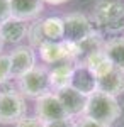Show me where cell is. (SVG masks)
I'll list each match as a JSON object with an SVG mask.
<instances>
[{"label": "cell", "instance_id": "6da1fadb", "mask_svg": "<svg viewBox=\"0 0 124 127\" xmlns=\"http://www.w3.org/2000/svg\"><path fill=\"white\" fill-rule=\"evenodd\" d=\"M85 115L95 119L105 126H111L121 115V105L117 102V97H112L104 92H94L87 100Z\"/></svg>", "mask_w": 124, "mask_h": 127}, {"label": "cell", "instance_id": "7a4b0ae2", "mask_svg": "<svg viewBox=\"0 0 124 127\" xmlns=\"http://www.w3.org/2000/svg\"><path fill=\"white\" fill-rule=\"evenodd\" d=\"M63 39H65L63 17L36 19L29 24L27 41H29V46H32V48H39L46 41H63Z\"/></svg>", "mask_w": 124, "mask_h": 127}, {"label": "cell", "instance_id": "3957f363", "mask_svg": "<svg viewBox=\"0 0 124 127\" xmlns=\"http://www.w3.org/2000/svg\"><path fill=\"white\" fill-rule=\"evenodd\" d=\"M94 22L109 32L124 29V0H99L94 9Z\"/></svg>", "mask_w": 124, "mask_h": 127}, {"label": "cell", "instance_id": "277c9868", "mask_svg": "<svg viewBox=\"0 0 124 127\" xmlns=\"http://www.w3.org/2000/svg\"><path fill=\"white\" fill-rule=\"evenodd\" d=\"M17 87L19 92L27 98L38 100L43 95L51 92V83H49V71L46 66H36L26 75L17 78Z\"/></svg>", "mask_w": 124, "mask_h": 127}, {"label": "cell", "instance_id": "5b68a950", "mask_svg": "<svg viewBox=\"0 0 124 127\" xmlns=\"http://www.w3.org/2000/svg\"><path fill=\"white\" fill-rule=\"evenodd\" d=\"M27 114V105H26V97L20 92H0V124L9 126V124H17L19 120L26 117Z\"/></svg>", "mask_w": 124, "mask_h": 127}, {"label": "cell", "instance_id": "8992f818", "mask_svg": "<svg viewBox=\"0 0 124 127\" xmlns=\"http://www.w3.org/2000/svg\"><path fill=\"white\" fill-rule=\"evenodd\" d=\"M63 22H65V39L63 41L80 44L83 41L90 39L92 36H95L94 26L85 14H80V12L68 14L63 17Z\"/></svg>", "mask_w": 124, "mask_h": 127}, {"label": "cell", "instance_id": "52a82bcc", "mask_svg": "<svg viewBox=\"0 0 124 127\" xmlns=\"http://www.w3.org/2000/svg\"><path fill=\"white\" fill-rule=\"evenodd\" d=\"M36 117L41 119L46 124L48 122L71 119L55 92H49V93H46V95H43L41 98L36 100Z\"/></svg>", "mask_w": 124, "mask_h": 127}, {"label": "cell", "instance_id": "ba28073f", "mask_svg": "<svg viewBox=\"0 0 124 127\" xmlns=\"http://www.w3.org/2000/svg\"><path fill=\"white\" fill-rule=\"evenodd\" d=\"M10 56V64H12V76L17 80L27 71L36 68V51L32 46L19 44L9 53Z\"/></svg>", "mask_w": 124, "mask_h": 127}, {"label": "cell", "instance_id": "9c48e42d", "mask_svg": "<svg viewBox=\"0 0 124 127\" xmlns=\"http://www.w3.org/2000/svg\"><path fill=\"white\" fill-rule=\"evenodd\" d=\"M58 95V98L61 100L65 110L68 112V115L73 119V117H80V115H85V108H87V100L88 97L80 93L78 90L68 87L63 88L60 92H55Z\"/></svg>", "mask_w": 124, "mask_h": 127}, {"label": "cell", "instance_id": "30bf717a", "mask_svg": "<svg viewBox=\"0 0 124 127\" xmlns=\"http://www.w3.org/2000/svg\"><path fill=\"white\" fill-rule=\"evenodd\" d=\"M10 15L24 22H32L39 19L41 12L44 10L43 0H9Z\"/></svg>", "mask_w": 124, "mask_h": 127}, {"label": "cell", "instance_id": "8fae6325", "mask_svg": "<svg viewBox=\"0 0 124 127\" xmlns=\"http://www.w3.org/2000/svg\"><path fill=\"white\" fill-rule=\"evenodd\" d=\"M27 29L29 24L20 19H15L10 15L7 20L0 24V36L5 44H15L19 46L24 39H27Z\"/></svg>", "mask_w": 124, "mask_h": 127}, {"label": "cell", "instance_id": "7c38bea8", "mask_svg": "<svg viewBox=\"0 0 124 127\" xmlns=\"http://www.w3.org/2000/svg\"><path fill=\"white\" fill-rule=\"evenodd\" d=\"M71 88L78 90L87 97H90L94 92H97V76L82 63H75V71L71 78Z\"/></svg>", "mask_w": 124, "mask_h": 127}, {"label": "cell", "instance_id": "4fadbf2b", "mask_svg": "<svg viewBox=\"0 0 124 127\" xmlns=\"http://www.w3.org/2000/svg\"><path fill=\"white\" fill-rule=\"evenodd\" d=\"M97 90L112 97H119L121 93H124V69L114 66L104 76L97 78Z\"/></svg>", "mask_w": 124, "mask_h": 127}, {"label": "cell", "instance_id": "5bb4252c", "mask_svg": "<svg viewBox=\"0 0 124 127\" xmlns=\"http://www.w3.org/2000/svg\"><path fill=\"white\" fill-rule=\"evenodd\" d=\"M80 63L85 64V66L95 75L97 78L104 76L105 73H109L111 69L114 68L112 63L109 61V58H107V54L104 53V46L99 48V49H95V51H92V53H88Z\"/></svg>", "mask_w": 124, "mask_h": 127}, {"label": "cell", "instance_id": "9a60e30c", "mask_svg": "<svg viewBox=\"0 0 124 127\" xmlns=\"http://www.w3.org/2000/svg\"><path fill=\"white\" fill-rule=\"evenodd\" d=\"M73 71H75V63H61V64H56L55 68L49 71L51 90L53 92H60L63 88H68L71 85Z\"/></svg>", "mask_w": 124, "mask_h": 127}, {"label": "cell", "instance_id": "2e32d148", "mask_svg": "<svg viewBox=\"0 0 124 127\" xmlns=\"http://www.w3.org/2000/svg\"><path fill=\"white\" fill-rule=\"evenodd\" d=\"M104 53L112 66L124 69V37H112L104 42Z\"/></svg>", "mask_w": 124, "mask_h": 127}, {"label": "cell", "instance_id": "e0dca14e", "mask_svg": "<svg viewBox=\"0 0 124 127\" xmlns=\"http://www.w3.org/2000/svg\"><path fill=\"white\" fill-rule=\"evenodd\" d=\"M12 76V64H10V56L9 54H0V87L5 85Z\"/></svg>", "mask_w": 124, "mask_h": 127}, {"label": "cell", "instance_id": "ac0fdd59", "mask_svg": "<svg viewBox=\"0 0 124 127\" xmlns=\"http://www.w3.org/2000/svg\"><path fill=\"white\" fill-rule=\"evenodd\" d=\"M75 127H111V126H105L102 122H99L95 119H90L87 115H82V117L75 120Z\"/></svg>", "mask_w": 124, "mask_h": 127}, {"label": "cell", "instance_id": "d6986e66", "mask_svg": "<svg viewBox=\"0 0 124 127\" xmlns=\"http://www.w3.org/2000/svg\"><path fill=\"white\" fill-rule=\"evenodd\" d=\"M15 127H46V122L38 117H24L15 124Z\"/></svg>", "mask_w": 124, "mask_h": 127}, {"label": "cell", "instance_id": "ffe728a7", "mask_svg": "<svg viewBox=\"0 0 124 127\" xmlns=\"http://www.w3.org/2000/svg\"><path fill=\"white\" fill-rule=\"evenodd\" d=\"M10 17V5L9 0H0V24Z\"/></svg>", "mask_w": 124, "mask_h": 127}, {"label": "cell", "instance_id": "44dd1931", "mask_svg": "<svg viewBox=\"0 0 124 127\" xmlns=\"http://www.w3.org/2000/svg\"><path fill=\"white\" fill-rule=\"evenodd\" d=\"M46 127H75V120L65 119V120H56V122H48Z\"/></svg>", "mask_w": 124, "mask_h": 127}, {"label": "cell", "instance_id": "7402d4cb", "mask_svg": "<svg viewBox=\"0 0 124 127\" xmlns=\"http://www.w3.org/2000/svg\"><path fill=\"white\" fill-rule=\"evenodd\" d=\"M44 3H49V5H61V3H65L68 0H43Z\"/></svg>", "mask_w": 124, "mask_h": 127}, {"label": "cell", "instance_id": "603a6c76", "mask_svg": "<svg viewBox=\"0 0 124 127\" xmlns=\"http://www.w3.org/2000/svg\"><path fill=\"white\" fill-rule=\"evenodd\" d=\"M3 46H5V42H3L2 36H0V54H2V51H3Z\"/></svg>", "mask_w": 124, "mask_h": 127}]
</instances>
